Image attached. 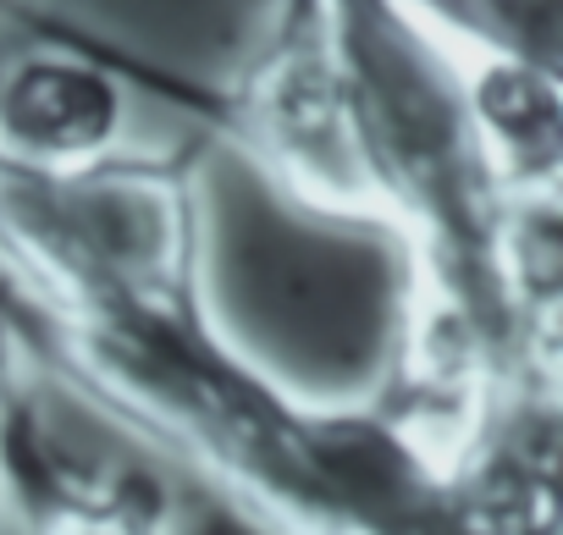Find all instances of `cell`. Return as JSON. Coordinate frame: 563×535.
I'll use <instances>...</instances> for the list:
<instances>
[{
	"instance_id": "1",
	"label": "cell",
	"mask_w": 563,
	"mask_h": 535,
	"mask_svg": "<svg viewBox=\"0 0 563 535\" xmlns=\"http://www.w3.org/2000/svg\"><path fill=\"white\" fill-rule=\"evenodd\" d=\"M78 535H117V530H78Z\"/></svg>"
}]
</instances>
